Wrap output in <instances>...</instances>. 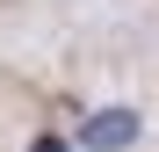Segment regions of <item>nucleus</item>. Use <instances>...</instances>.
<instances>
[{
	"label": "nucleus",
	"mask_w": 159,
	"mask_h": 152,
	"mask_svg": "<svg viewBox=\"0 0 159 152\" xmlns=\"http://www.w3.org/2000/svg\"><path fill=\"white\" fill-rule=\"evenodd\" d=\"M145 138V116L138 109H123V101H109V109H87V116H80V152H130V145H138Z\"/></svg>",
	"instance_id": "f257e3e1"
},
{
	"label": "nucleus",
	"mask_w": 159,
	"mask_h": 152,
	"mask_svg": "<svg viewBox=\"0 0 159 152\" xmlns=\"http://www.w3.org/2000/svg\"><path fill=\"white\" fill-rule=\"evenodd\" d=\"M29 152H80V145H72V138H58V131H36V138H29Z\"/></svg>",
	"instance_id": "f03ea898"
}]
</instances>
